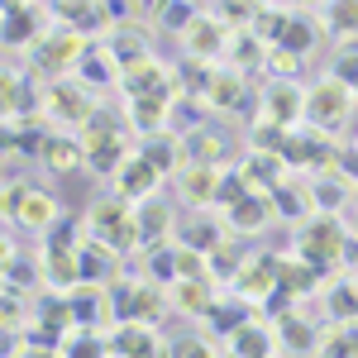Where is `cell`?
Here are the masks:
<instances>
[{"mask_svg":"<svg viewBox=\"0 0 358 358\" xmlns=\"http://www.w3.org/2000/svg\"><path fill=\"white\" fill-rule=\"evenodd\" d=\"M82 148H86V167L96 177H115L124 158H129V138H124V124L110 120L106 110H96L82 124Z\"/></svg>","mask_w":358,"mask_h":358,"instance_id":"6da1fadb","label":"cell"},{"mask_svg":"<svg viewBox=\"0 0 358 358\" xmlns=\"http://www.w3.org/2000/svg\"><path fill=\"white\" fill-rule=\"evenodd\" d=\"M82 229L91 234V239H101V244L110 248H138V229H134V210H129V201L124 196H101L91 210H86Z\"/></svg>","mask_w":358,"mask_h":358,"instance_id":"7a4b0ae2","label":"cell"},{"mask_svg":"<svg viewBox=\"0 0 358 358\" xmlns=\"http://www.w3.org/2000/svg\"><path fill=\"white\" fill-rule=\"evenodd\" d=\"M354 115V91L339 82V77H320L315 86H306V124L310 129H339L344 120Z\"/></svg>","mask_w":358,"mask_h":358,"instance_id":"3957f363","label":"cell"},{"mask_svg":"<svg viewBox=\"0 0 358 358\" xmlns=\"http://www.w3.org/2000/svg\"><path fill=\"white\" fill-rule=\"evenodd\" d=\"M86 38L77 34V29H57V34H43L34 48H24L29 53V67L38 72V77H48V82H57V77H67L72 67H77V57H82Z\"/></svg>","mask_w":358,"mask_h":358,"instance_id":"277c9868","label":"cell"},{"mask_svg":"<svg viewBox=\"0 0 358 358\" xmlns=\"http://www.w3.org/2000/svg\"><path fill=\"white\" fill-rule=\"evenodd\" d=\"M339 248H344V224H339V215H330V210H315L310 220H306V229L296 234V253H301L310 268H330V263H339Z\"/></svg>","mask_w":358,"mask_h":358,"instance_id":"5b68a950","label":"cell"},{"mask_svg":"<svg viewBox=\"0 0 358 358\" xmlns=\"http://www.w3.org/2000/svg\"><path fill=\"white\" fill-rule=\"evenodd\" d=\"M43 115L57 120V124H86L96 106H91V91H86L77 77H57L48 91H43Z\"/></svg>","mask_w":358,"mask_h":358,"instance_id":"8992f818","label":"cell"},{"mask_svg":"<svg viewBox=\"0 0 358 358\" xmlns=\"http://www.w3.org/2000/svg\"><path fill=\"white\" fill-rule=\"evenodd\" d=\"M229 287H234V296L263 306L277 292V253H244V263L229 277Z\"/></svg>","mask_w":358,"mask_h":358,"instance_id":"52a82bcc","label":"cell"},{"mask_svg":"<svg viewBox=\"0 0 358 358\" xmlns=\"http://www.w3.org/2000/svg\"><path fill=\"white\" fill-rule=\"evenodd\" d=\"M106 344H110V358H167V344L143 320H115Z\"/></svg>","mask_w":358,"mask_h":358,"instance_id":"ba28073f","label":"cell"},{"mask_svg":"<svg viewBox=\"0 0 358 358\" xmlns=\"http://www.w3.org/2000/svg\"><path fill=\"white\" fill-rule=\"evenodd\" d=\"M263 120H273L282 129H292L296 120H306V86H296L292 77H277L263 91Z\"/></svg>","mask_w":358,"mask_h":358,"instance_id":"9c48e42d","label":"cell"},{"mask_svg":"<svg viewBox=\"0 0 358 358\" xmlns=\"http://www.w3.org/2000/svg\"><path fill=\"white\" fill-rule=\"evenodd\" d=\"M282 163L292 167H320V172H330L334 163H339V153H334V143L320 129H310V134H287V143H282Z\"/></svg>","mask_w":358,"mask_h":358,"instance_id":"30bf717a","label":"cell"},{"mask_svg":"<svg viewBox=\"0 0 358 358\" xmlns=\"http://www.w3.org/2000/svg\"><path fill=\"white\" fill-rule=\"evenodd\" d=\"M229 34H234V29H224L215 15H196L192 24L182 29L187 53H192L196 62H215V57H224L229 53Z\"/></svg>","mask_w":358,"mask_h":358,"instance_id":"8fae6325","label":"cell"},{"mask_svg":"<svg viewBox=\"0 0 358 358\" xmlns=\"http://www.w3.org/2000/svg\"><path fill=\"white\" fill-rule=\"evenodd\" d=\"M77 273H82V282H91V287H110L120 273V248L101 244V239H91L86 234L82 244H77Z\"/></svg>","mask_w":358,"mask_h":358,"instance_id":"7c38bea8","label":"cell"},{"mask_svg":"<svg viewBox=\"0 0 358 358\" xmlns=\"http://www.w3.org/2000/svg\"><path fill=\"white\" fill-rule=\"evenodd\" d=\"M129 210H134L138 248H153L172 234V206H167V196L153 192V196H143V201H129Z\"/></svg>","mask_w":358,"mask_h":358,"instance_id":"4fadbf2b","label":"cell"},{"mask_svg":"<svg viewBox=\"0 0 358 358\" xmlns=\"http://www.w3.org/2000/svg\"><path fill=\"white\" fill-rule=\"evenodd\" d=\"M77 82L86 86V91H106V86H115L120 77H124V67H120V57L106 48V43H86L82 57H77Z\"/></svg>","mask_w":358,"mask_h":358,"instance_id":"5bb4252c","label":"cell"},{"mask_svg":"<svg viewBox=\"0 0 358 358\" xmlns=\"http://www.w3.org/2000/svg\"><path fill=\"white\" fill-rule=\"evenodd\" d=\"M220 172H224V167H210V163H182V167H177V192H182V201H187L192 210L215 206Z\"/></svg>","mask_w":358,"mask_h":358,"instance_id":"9a60e30c","label":"cell"},{"mask_svg":"<svg viewBox=\"0 0 358 358\" xmlns=\"http://www.w3.org/2000/svg\"><path fill=\"white\" fill-rule=\"evenodd\" d=\"M67 306H72V325H77V330H101L106 320L115 325V315H110V296H106V287H91V282H77V287L67 292Z\"/></svg>","mask_w":358,"mask_h":358,"instance_id":"2e32d148","label":"cell"},{"mask_svg":"<svg viewBox=\"0 0 358 358\" xmlns=\"http://www.w3.org/2000/svg\"><path fill=\"white\" fill-rule=\"evenodd\" d=\"M158 187H163V172L148 163L138 148L124 158V167L115 172V196H124V201H143V196L158 192Z\"/></svg>","mask_w":358,"mask_h":358,"instance_id":"e0dca14e","label":"cell"},{"mask_svg":"<svg viewBox=\"0 0 358 358\" xmlns=\"http://www.w3.org/2000/svg\"><path fill=\"white\" fill-rule=\"evenodd\" d=\"M167 306L177 310V315H210V306H215V292H210V277H172L167 282Z\"/></svg>","mask_w":358,"mask_h":358,"instance_id":"ac0fdd59","label":"cell"},{"mask_svg":"<svg viewBox=\"0 0 358 358\" xmlns=\"http://www.w3.org/2000/svg\"><path fill=\"white\" fill-rule=\"evenodd\" d=\"M43 167L48 172H57V177H72V172H82L86 167V148L82 138L72 134V129H48V138H43Z\"/></svg>","mask_w":358,"mask_h":358,"instance_id":"d6986e66","label":"cell"},{"mask_svg":"<svg viewBox=\"0 0 358 358\" xmlns=\"http://www.w3.org/2000/svg\"><path fill=\"white\" fill-rule=\"evenodd\" d=\"M268 220H273V201L263 192H244L239 201L224 206V229L229 234H258V229H268Z\"/></svg>","mask_w":358,"mask_h":358,"instance_id":"ffe728a7","label":"cell"},{"mask_svg":"<svg viewBox=\"0 0 358 358\" xmlns=\"http://www.w3.org/2000/svg\"><path fill=\"white\" fill-rule=\"evenodd\" d=\"M277 330H273V320H253L248 315L239 330L229 334V358H277Z\"/></svg>","mask_w":358,"mask_h":358,"instance_id":"44dd1931","label":"cell"},{"mask_svg":"<svg viewBox=\"0 0 358 358\" xmlns=\"http://www.w3.org/2000/svg\"><path fill=\"white\" fill-rule=\"evenodd\" d=\"M124 96H172V72L158 57H138L124 67Z\"/></svg>","mask_w":358,"mask_h":358,"instance_id":"7402d4cb","label":"cell"},{"mask_svg":"<svg viewBox=\"0 0 358 358\" xmlns=\"http://www.w3.org/2000/svg\"><path fill=\"white\" fill-rule=\"evenodd\" d=\"M38 273H43V287L53 292H72L82 273H77V248H57V244H43L38 253Z\"/></svg>","mask_w":358,"mask_h":358,"instance_id":"603a6c76","label":"cell"},{"mask_svg":"<svg viewBox=\"0 0 358 358\" xmlns=\"http://www.w3.org/2000/svg\"><path fill=\"white\" fill-rule=\"evenodd\" d=\"M315 38H320V24L310 15H282V24L273 34V48H282V53H292V57H306L315 48Z\"/></svg>","mask_w":358,"mask_h":358,"instance_id":"cb8c5ba5","label":"cell"},{"mask_svg":"<svg viewBox=\"0 0 358 358\" xmlns=\"http://www.w3.org/2000/svg\"><path fill=\"white\" fill-rule=\"evenodd\" d=\"M57 224V201L53 192H38V187H29L24 206H20V215H15V229H29V234H48Z\"/></svg>","mask_w":358,"mask_h":358,"instance_id":"d4e9b609","label":"cell"},{"mask_svg":"<svg viewBox=\"0 0 358 358\" xmlns=\"http://www.w3.org/2000/svg\"><path fill=\"white\" fill-rule=\"evenodd\" d=\"M273 330H277V344H282V349H292V354H315V344H320V330H315L310 320H301L296 310L277 315Z\"/></svg>","mask_w":358,"mask_h":358,"instance_id":"484cf974","label":"cell"},{"mask_svg":"<svg viewBox=\"0 0 358 358\" xmlns=\"http://www.w3.org/2000/svg\"><path fill=\"white\" fill-rule=\"evenodd\" d=\"M38 38H43V29H38V10H34V5L5 10V34H0V43H10V48H34Z\"/></svg>","mask_w":358,"mask_h":358,"instance_id":"4316f807","label":"cell"},{"mask_svg":"<svg viewBox=\"0 0 358 358\" xmlns=\"http://www.w3.org/2000/svg\"><path fill=\"white\" fill-rule=\"evenodd\" d=\"M167 101L172 96H129V106H124V120L134 124L138 134H158V129H167Z\"/></svg>","mask_w":358,"mask_h":358,"instance_id":"83f0119b","label":"cell"},{"mask_svg":"<svg viewBox=\"0 0 358 358\" xmlns=\"http://www.w3.org/2000/svg\"><path fill=\"white\" fill-rule=\"evenodd\" d=\"M138 153H143L148 163L158 167L163 177H167V172H177V167L187 163V158H182V138H177V134H167V129H158V134H143Z\"/></svg>","mask_w":358,"mask_h":358,"instance_id":"f1b7e54d","label":"cell"},{"mask_svg":"<svg viewBox=\"0 0 358 358\" xmlns=\"http://www.w3.org/2000/svg\"><path fill=\"white\" fill-rule=\"evenodd\" d=\"M177 138H182V158H187V163H210V167L224 163V138L220 134H206V129L196 124L192 134H177Z\"/></svg>","mask_w":358,"mask_h":358,"instance_id":"f546056e","label":"cell"},{"mask_svg":"<svg viewBox=\"0 0 358 358\" xmlns=\"http://www.w3.org/2000/svg\"><path fill=\"white\" fill-rule=\"evenodd\" d=\"M325 310L339 325H358V277H339L325 292Z\"/></svg>","mask_w":358,"mask_h":358,"instance_id":"4dcf8cb0","label":"cell"},{"mask_svg":"<svg viewBox=\"0 0 358 358\" xmlns=\"http://www.w3.org/2000/svg\"><path fill=\"white\" fill-rule=\"evenodd\" d=\"M268 201H273V215H287V220L315 215V201H310V192H301L296 182H277L273 192H268Z\"/></svg>","mask_w":358,"mask_h":358,"instance_id":"1f68e13d","label":"cell"},{"mask_svg":"<svg viewBox=\"0 0 358 358\" xmlns=\"http://www.w3.org/2000/svg\"><path fill=\"white\" fill-rule=\"evenodd\" d=\"M315 358H358V325H339V320H330V330H320Z\"/></svg>","mask_w":358,"mask_h":358,"instance_id":"d6a6232c","label":"cell"},{"mask_svg":"<svg viewBox=\"0 0 358 358\" xmlns=\"http://www.w3.org/2000/svg\"><path fill=\"white\" fill-rule=\"evenodd\" d=\"M315 282H320V268H310L301 253H296V258H277V287H287L292 296L310 292Z\"/></svg>","mask_w":358,"mask_h":358,"instance_id":"836d02e7","label":"cell"},{"mask_svg":"<svg viewBox=\"0 0 358 358\" xmlns=\"http://www.w3.org/2000/svg\"><path fill=\"white\" fill-rule=\"evenodd\" d=\"M320 10H325V15H320V29H325V34H334V38L358 34V0H325Z\"/></svg>","mask_w":358,"mask_h":358,"instance_id":"e575fe53","label":"cell"},{"mask_svg":"<svg viewBox=\"0 0 358 358\" xmlns=\"http://www.w3.org/2000/svg\"><path fill=\"white\" fill-rule=\"evenodd\" d=\"M244 101V77L239 72H215L210 86H206V106L210 110H234Z\"/></svg>","mask_w":358,"mask_h":358,"instance_id":"d590c367","label":"cell"},{"mask_svg":"<svg viewBox=\"0 0 358 358\" xmlns=\"http://www.w3.org/2000/svg\"><path fill=\"white\" fill-rule=\"evenodd\" d=\"M62 358H110V344H106V334L101 330H67L62 339Z\"/></svg>","mask_w":358,"mask_h":358,"instance_id":"8d00e7d4","label":"cell"},{"mask_svg":"<svg viewBox=\"0 0 358 358\" xmlns=\"http://www.w3.org/2000/svg\"><path fill=\"white\" fill-rule=\"evenodd\" d=\"M5 120H24V82L15 72H0V124Z\"/></svg>","mask_w":358,"mask_h":358,"instance_id":"74e56055","label":"cell"},{"mask_svg":"<svg viewBox=\"0 0 358 358\" xmlns=\"http://www.w3.org/2000/svg\"><path fill=\"white\" fill-rule=\"evenodd\" d=\"M153 10H158V24L172 29V34H182V29H187L196 15H201L192 0H153Z\"/></svg>","mask_w":358,"mask_h":358,"instance_id":"f35d334b","label":"cell"},{"mask_svg":"<svg viewBox=\"0 0 358 358\" xmlns=\"http://www.w3.org/2000/svg\"><path fill=\"white\" fill-rule=\"evenodd\" d=\"M310 201H315V210H339V206H344V201H349V187H344V182H334V177H325V182H315V187H310Z\"/></svg>","mask_w":358,"mask_h":358,"instance_id":"ab89813d","label":"cell"},{"mask_svg":"<svg viewBox=\"0 0 358 358\" xmlns=\"http://www.w3.org/2000/svg\"><path fill=\"white\" fill-rule=\"evenodd\" d=\"M34 182H0V220L15 224V215H20V206H24V196Z\"/></svg>","mask_w":358,"mask_h":358,"instance_id":"60d3db41","label":"cell"},{"mask_svg":"<svg viewBox=\"0 0 358 358\" xmlns=\"http://www.w3.org/2000/svg\"><path fill=\"white\" fill-rule=\"evenodd\" d=\"M167 358H220V354H215V344H210V339L187 334V339H177V344L167 349Z\"/></svg>","mask_w":358,"mask_h":358,"instance_id":"b9f144b4","label":"cell"},{"mask_svg":"<svg viewBox=\"0 0 358 358\" xmlns=\"http://www.w3.org/2000/svg\"><path fill=\"white\" fill-rule=\"evenodd\" d=\"M24 325V301H20V292L15 296H0V334H20Z\"/></svg>","mask_w":358,"mask_h":358,"instance_id":"7bdbcfd3","label":"cell"},{"mask_svg":"<svg viewBox=\"0 0 358 358\" xmlns=\"http://www.w3.org/2000/svg\"><path fill=\"white\" fill-rule=\"evenodd\" d=\"M10 263H15V239H10V234L0 229V273H5Z\"/></svg>","mask_w":358,"mask_h":358,"instance_id":"ee69618b","label":"cell"},{"mask_svg":"<svg viewBox=\"0 0 358 358\" xmlns=\"http://www.w3.org/2000/svg\"><path fill=\"white\" fill-rule=\"evenodd\" d=\"M20 358H62V354H57V349H43V344H24Z\"/></svg>","mask_w":358,"mask_h":358,"instance_id":"f6af8a7d","label":"cell"},{"mask_svg":"<svg viewBox=\"0 0 358 358\" xmlns=\"http://www.w3.org/2000/svg\"><path fill=\"white\" fill-rule=\"evenodd\" d=\"M296 5H306V10H310V5H325V0H296Z\"/></svg>","mask_w":358,"mask_h":358,"instance_id":"bcb514c9","label":"cell"},{"mask_svg":"<svg viewBox=\"0 0 358 358\" xmlns=\"http://www.w3.org/2000/svg\"><path fill=\"white\" fill-rule=\"evenodd\" d=\"M0 34H5V10H0Z\"/></svg>","mask_w":358,"mask_h":358,"instance_id":"7dc6e473","label":"cell"}]
</instances>
